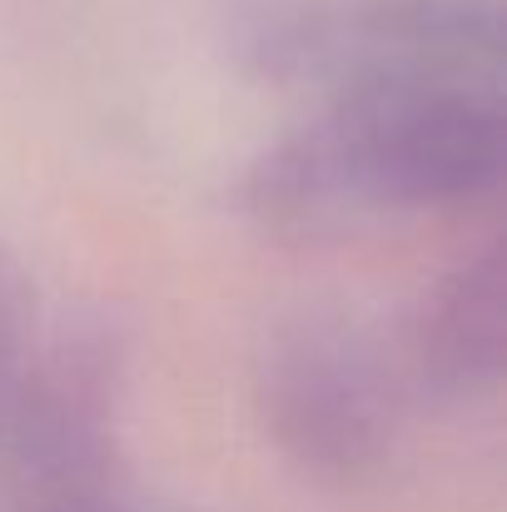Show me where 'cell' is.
Masks as SVG:
<instances>
[{"instance_id": "cell-1", "label": "cell", "mask_w": 507, "mask_h": 512, "mask_svg": "<svg viewBox=\"0 0 507 512\" xmlns=\"http://www.w3.org/2000/svg\"><path fill=\"white\" fill-rule=\"evenodd\" d=\"M334 165L373 199H468L503 174V120L463 95H378L343 125Z\"/></svg>"}, {"instance_id": "cell-2", "label": "cell", "mask_w": 507, "mask_h": 512, "mask_svg": "<svg viewBox=\"0 0 507 512\" xmlns=\"http://www.w3.org/2000/svg\"><path fill=\"white\" fill-rule=\"evenodd\" d=\"M507 348V269L503 254L478 259L433 304L423 358L443 383H483L503 368Z\"/></svg>"}]
</instances>
